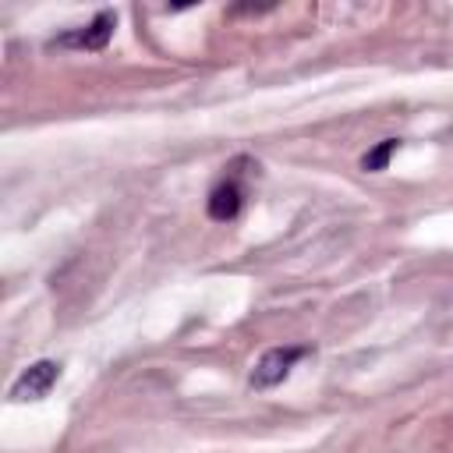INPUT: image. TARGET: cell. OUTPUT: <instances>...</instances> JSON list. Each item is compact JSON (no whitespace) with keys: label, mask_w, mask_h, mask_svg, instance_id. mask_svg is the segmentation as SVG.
I'll use <instances>...</instances> for the list:
<instances>
[{"label":"cell","mask_w":453,"mask_h":453,"mask_svg":"<svg viewBox=\"0 0 453 453\" xmlns=\"http://www.w3.org/2000/svg\"><path fill=\"white\" fill-rule=\"evenodd\" d=\"M241 205H244V188H241L237 177L219 180V184L209 191V202H205L209 219H216V223H230V219L241 212Z\"/></svg>","instance_id":"277c9868"},{"label":"cell","mask_w":453,"mask_h":453,"mask_svg":"<svg viewBox=\"0 0 453 453\" xmlns=\"http://www.w3.org/2000/svg\"><path fill=\"white\" fill-rule=\"evenodd\" d=\"M304 354H308L304 347H273V350H265V354L258 357L255 372H251V386L265 389V386L283 382V379H287V372H290Z\"/></svg>","instance_id":"6da1fadb"},{"label":"cell","mask_w":453,"mask_h":453,"mask_svg":"<svg viewBox=\"0 0 453 453\" xmlns=\"http://www.w3.org/2000/svg\"><path fill=\"white\" fill-rule=\"evenodd\" d=\"M57 379H60V365H57V361H35V365H28V368L14 379L11 396H14V400H42V396L57 386Z\"/></svg>","instance_id":"7a4b0ae2"},{"label":"cell","mask_w":453,"mask_h":453,"mask_svg":"<svg viewBox=\"0 0 453 453\" xmlns=\"http://www.w3.org/2000/svg\"><path fill=\"white\" fill-rule=\"evenodd\" d=\"M396 149H400V142H396V138H386V142H379V145H375L372 152H365L361 166H365V170H372V173H375V170H386Z\"/></svg>","instance_id":"5b68a950"},{"label":"cell","mask_w":453,"mask_h":453,"mask_svg":"<svg viewBox=\"0 0 453 453\" xmlns=\"http://www.w3.org/2000/svg\"><path fill=\"white\" fill-rule=\"evenodd\" d=\"M113 25H117V18H113L110 11H99L85 28H74V32H67V35H57V39H53V46H71V50H103V46L110 42V35H113Z\"/></svg>","instance_id":"3957f363"}]
</instances>
